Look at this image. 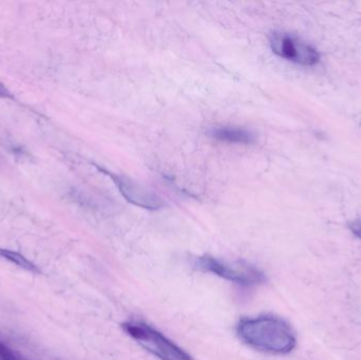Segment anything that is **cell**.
<instances>
[{
    "label": "cell",
    "instance_id": "cell-1",
    "mask_svg": "<svg viewBox=\"0 0 361 360\" xmlns=\"http://www.w3.org/2000/svg\"><path fill=\"white\" fill-rule=\"evenodd\" d=\"M237 334L244 344L260 352L284 355L296 348L294 330L279 317L242 319L238 325Z\"/></svg>",
    "mask_w": 361,
    "mask_h": 360
},
{
    "label": "cell",
    "instance_id": "cell-2",
    "mask_svg": "<svg viewBox=\"0 0 361 360\" xmlns=\"http://www.w3.org/2000/svg\"><path fill=\"white\" fill-rule=\"evenodd\" d=\"M122 328L127 335L161 360H192L188 353L147 323L128 321Z\"/></svg>",
    "mask_w": 361,
    "mask_h": 360
},
{
    "label": "cell",
    "instance_id": "cell-3",
    "mask_svg": "<svg viewBox=\"0 0 361 360\" xmlns=\"http://www.w3.org/2000/svg\"><path fill=\"white\" fill-rule=\"evenodd\" d=\"M195 266L203 272L210 273L225 280L245 287L261 285L267 280L264 273L243 261L231 263L212 256H203L195 260Z\"/></svg>",
    "mask_w": 361,
    "mask_h": 360
},
{
    "label": "cell",
    "instance_id": "cell-4",
    "mask_svg": "<svg viewBox=\"0 0 361 360\" xmlns=\"http://www.w3.org/2000/svg\"><path fill=\"white\" fill-rule=\"evenodd\" d=\"M269 46L278 56L300 66H314L319 61L318 51L301 38L284 32H274Z\"/></svg>",
    "mask_w": 361,
    "mask_h": 360
},
{
    "label": "cell",
    "instance_id": "cell-5",
    "mask_svg": "<svg viewBox=\"0 0 361 360\" xmlns=\"http://www.w3.org/2000/svg\"><path fill=\"white\" fill-rule=\"evenodd\" d=\"M103 171L111 177L112 181L114 182L121 194L128 202L142 207V209H149V211L162 209L164 205L162 199L156 192L141 185L139 182L135 181L131 178L124 177V175H118L109 173V171Z\"/></svg>",
    "mask_w": 361,
    "mask_h": 360
},
{
    "label": "cell",
    "instance_id": "cell-6",
    "mask_svg": "<svg viewBox=\"0 0 361 360\" xmlns=\"http://www.w3.org/2000/svg\"><path fill=\"white\" fill-rule=\"evenodd\" d=\"M210 137L221 142L233 144H252L256 141L254 133L237 127H216L209 131Z\"/></svg>",
    "mask_w": 361,
    "mask_h": 360
},
{
    "label": "cell",
    "instance_id": "cell-7",
    "mask_svg": "<svg viewBox=\"0 0 361 360\" xmlns=\"http://www.w3.org/2000/svg\"><path fill=\"white\" fill-rule=\"evenodd\" d=\"M0 257L6 261L11 262L14 266L27 271V272L33 273V274H39L40 271L38 266H36L33 262L30 261L29 259L17 253V252L11 251V249H2L0 247Z\"/></svg>",
    "mask_w": 361,
    "mask_h": 360
},
{
    "label": "cell",
    "instance_id": "cell-8",
    "mask_svg": "<svg viewBox=\"0 0 361 360\" xmlns=\"http://www.w3.org/2000/svg\"><path fill=\"white\" fill-rule=\"evenodd\" d=\"M350 228H351V230L353 232V234L361 240V221L354 222V223L351 224Z\"/></svg>",
    "mask_w": 361,
    "mask_h": 360
},
{
    "label": "cell",
    "instance_id": "cell-9",
    "mask_svg": "<svg viewBox=\"0 0 361 360\" xmlns=\"http://www.w3.org/2000/svg\"><path fill=\"white\" fill-rule=\"evenodd\" d=\"M8 97V92L6 90V88H4L2 85H0V97Z\"/></svg>",
    "mask_w": 361,
    "mask_h": 360
}]
</instances>
